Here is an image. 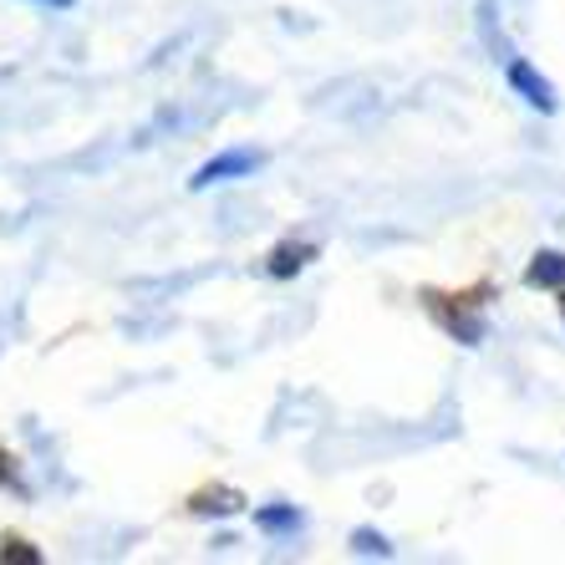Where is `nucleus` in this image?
Returning <instances> with one entry per match:
<instances>
[{"label": "nucleus", "instance_id": "f8f14e48", "mask_svg": "<svg viewBox=\"0 0 565 565\" xmlns=\"http://www.w3.org/2000/svg\"><path fill=\"white\" fill-rule=\"evenodd\" d=\"M555 311H561V327H565V286L555 290Z\"/></svg>", "mask_w": 565, "mask_h": 565}, {"label": "nucleus", "instance_id": "423d86ee", "mask_svg": "<svg viewBox=\"0 0 565 565\" xmlns=\"http://www.w3.org/2000/svg\"><path fill=\"white\" fill-rule=\"evenodd\" d=\"M525 280L530 290H561L565 286V250H555V245H540L535 255L525 260Z\"/></svg>", "mask_w": 565, "mask_h": 565}, {"label": "nucleus", "instance_id": "9d476101", "mask_svg": "<svg viewBox=\"0 0 565 565\" xmlns=\"http://www.w3.org/2000/svg\"><path fill=\"white\" fill-rule=\"evenodd\" d=\"M0 484H6V489H15V494L26 500V494H31V484H26V479H21V459H11V454H0Z\"/></svg>", "mask_w": 565, "mask_h": 565}, {"label": "nucleus", "instance_id": "9b49d317", "mask_svg": "<svg viewBox=\"0 0 565 565\" xmlns=\"http://www.w3.org/2000/svg\"><path fill=\"white\" fill-rule=\"evenodd\" d=\"M31 6H41V11H72L77 0H31Z\"/></svg>", "mask_w": 565, "mask_h": 565}, {"label": "nucleus", "instance_id": "0eeeda50", "mask_svg": "<svg viewBox=\"0 0 565 565\" xmlns=\"http://www.w3.org/2000/svg\"><path fill=\"white\" fill-rule=\"evenodd\" d=\"M255 530L270 540H286V535H296V530H306V510H296V504H286V500H270L255 510Z\"/></svg>", "mask_w": 565, "mask_h": 565}, {"label": "nucleus", "instance_id": "7ed1b4c3", "mask_svg": "<svg viewBox=\"0 0 565 565\" xmlns=\"http://www.w3.org/2000/svg\"><path fill=\"white\" fill-rule=\"evenodd\" d=\"M504 82H510V93L514 97H525L535 113H545V118H555L561 113V97H555V82L540 72L530 56H510L504 62Z\"/></svg>", "mask_w": 565, "mask_h": 565}, {"label": "nucleus", "instance_id": "6e6552de", "mask_svg": "<svg viewBox=\"0 0 565 565\" xmlns=\"http://www.w3.org/2000/svg\"><path fill=\"white\" fill-rule=\"evenodd\" d=\"M352 555H362V561H387L393 555V540L382 535V530H372V525H362V530H352Z\"/></svg>", "mask_w": 565, "mask_h": 565}, {"label": "nucleus", "instance_id": "1a4fd4ad", "mask_svg": "<svg viewBox=\"0 0 565 565\" xmlns=\"http://www.w3.org/2000/svg\"><path fill=\"white\" fill-rule=\"evenodd\" d=\"M0 561H21V565H41V551L21 535H0Z\"/></svg>", "mask_w": 565, "mask_h": 565}, {"label": "nucleus", "instance_id": "20e7f679", "mask_svg": "<svg viewBox=\"0 0 565 565\" xmlns=\"http://www.w3.org/2000/svg\"><path fill=\"white\" fill-rule=\"evenodd\" d=\"M321 260V245H316V239H296V235H286L280 239V245H270V250H265V276L270 280H296L306 270V265H316Z\"/></svg>", "mask_w": 565, "mask_h": 565}, {"label": "nucleus", "instance_id": "f257e3e1", "mask_svg": "<svg viewBox=\"0 0 565 565\" xmlns=\"http://www.w3.org/2000/svg\"><path fill=\"white\" fill-rule=\"evenodd\" d=\"M489 301H494V280H473L463 290H444V286H423L418 306L434 316V327L444 337H454L459 347H479L489 342Z\"/></svg>", "mask_w": 565, "mask_h": 565}, {"label": "nucleus", "instance_id": "f03ea898", "mask_svg": "<svg viewBox=\"0 0 565 565\" xmlns=\"http://www.w3.org/2000/svg\"><path fill=\"white\" fill-rule=\"evenodd\" d=\"M260 163H265L260 148H220V153L204 158V163L194 169L189 189H194V194H204V189H214V184H235V179H250Z\"/></svg>", "mask_w": 565, "mask_h": 565}, {"label": "nucleus", "instance_id": "39448f33", "mask_svg": "<svg viewBox=\"0 0 565 565\" xmlns=\"http://www.w3.org/2000/svg\"><path fill=\"white\" fill-rule=\"evenodd\" d=\"M245 504L250 500H245L235 484H204V489H194V494L184 500V510L199 514V520H230V514H239Z\"/></svg>", "mask_w": 565, "mask_h": 565}]
</instances>
